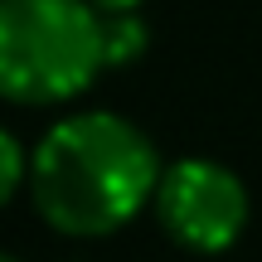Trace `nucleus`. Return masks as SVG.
Returning a JSON list of instances; mask_svg holds the SVG:
<instances>
[{
    "instance_id": "f257e3e1",
    "label": "nucleus",
    "mask_w": 262,
    "mask_h": 262,
    "mask_svg": "<svg viewBox=\"0 0 262 262\" xmlns=\"http://www.w3.org/2000/svg\"><path fill=\"white\" fill-rule=\"evenodd\" d=\"M29 199L63 238H107L156 204L160 165L156 141L117 112H73L34 146Z\"/></svg>"
},
{
    "instance_id": "f03ea898",
    "label": "nucleus",
    "mask_w": 262,
    "mask_h": 262,
    "mask_svg": "<svg viewBox=\"0 0 262 262\" xmlns=\"http://www.w3.org/2000/svg\"><path fill=\"white\" fill-rule=\"evenodd\" d=\"M107 63V15L93 0H5L0 5V93L15 107L83 97Z\"/></svg>"
},
{
    "instance_id": "7ed1b4c3",
    "label": "nucleus",
    "mask_w": 262,
    "mask_h": 262,
    "mask_svg": "<svg viewBox=\"0 0 262 262\" xmlns=\"http://www.w3.org/2000/svg\"><path fill=\"white\" fill-rule=\"evenodd\" d=\"M253 199H248L243 180L228 165L204 156H189L165 165L156 189V219L170 233V243L189 248V253H224L243 238Z\"/></svg>"
},
{
    "instance_id": "20e7f679",
    "label": "nucleus",
    "mask_w": 262,
    "mask_h": 262,
    "mask_svg": "<svg viewBox=\"0 0 262 262\" xmlns=\"http://www.w3.org/2000/svg\"><path fill=\"white\" fill-rule=\"evenodd\" d=\"M146 25L136 19V10H126V15H107V63L112 68H126L141 58V49H146Z\"/></svg>"
},
{
    "instance_id": "39448f33",
    "label": "nucleus",
    "mask_w": 262,
    "mask_h": 262,
    "mask_svg": "<svg viewBox=\"0 0 262 262\" xmlns=\"http://www.w3.org/2000/svg\"><path fill=\"white\" fill-rule=\"evenodd\" d=\"M29 170L34 160H25L15 131H0V199H15L19 189H29Z\"/></svg>"
},
{
    "instance_id": "423d86ee",
    "label": "nucleus",
    "mask_w": 262,
    "mask_h": 262,
    "mask_svg": "<svg viewBox=\"0 0 262 262\" xmlns=\"http://www.w3.org/2000/svg\"><path fill=\"white\" fill-rule=\"evenodd\" d=\"M93 5L102 10V15H126V10H141L146 0H93Z\"/></svg>"
},
{
    "instance_id": "0eeeda50",
    "label": "nucleus",
    "mask_w": 262,
    "mask_h": 262,
    "mask_svg": "<svg viewBox=\"0 0 262 262\" xmlns=\"http://www.w3.org/2000/svg\"><path fill=\"white\" fill-rule=\"evenodd\" d=\"M0 262H25V257H15V253H5V257H0Z\"/></svg>"
}]
</instances>
